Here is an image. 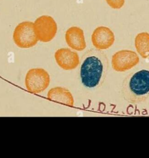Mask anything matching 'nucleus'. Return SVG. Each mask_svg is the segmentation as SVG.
Listing matches in <instances>:
<instances>
[{"mask_svg": "<svg viewBox=\"0 0 149 158\" xmlns=\"http://www.w3.org/2000/svg\"><path fill=\"white\" fill-rule=\"evenodd\" d=\"M109 67V60L102 50L91 48L82 56L79 75L83 85L88 89H96L104 82Z\"/></svg>", "mask_w": 149, "mask_h": 158, "instance_id": "obj_1", "label": "nucleus"}, {"mask_svg": "<svg viewBox=\"0 0 149 158\" xmlns=\"http://www.w3.org/2000/svg\"><path fill=\"white\" fill-rule=\"evenodd\" d=\"M121 93L129 103L145 101L149 96V70L142 69L129 73L122 81Z\"/></svg>", "mask_w": 149, "mask_h": 158, "instance_id": "obj_2", "label": "nucleus"}, {"mask_svg": "<svg viewBox=\"0 0 149 158\" xmlns=\"http://www.w3.org/2000/svg\"><path fill=\"white\" fill-rule=\"evenodd\" d=\"M14 43L20 48H29L37 44V38L34 23L30 21H24L19 23L13 32Z\"/></svg>", "mask_w": 149, "mask_h": 158, "instance_id": "obj_3", "label": "nucleus"}, {"mask_svg": "<svg viewBox=\"0 0 149 158\" xmlns=\"http://www.w3.org/2000/svg\"><path fill=\"white\" fill-rule=\"evenodd\" d=\"M50 81V75L45 70L41 68L31 69L26 74L25 85L29 91L38 94L47 88Z\"/></svg>", "mask_w": 149, "mask_h": 158, "instance_id": "obj_4", "label": "nucleus"}, {"mask_svg": "<svg viewBox=\"0 0 149 158\" xmlns=\"http://www.w3.org/2000/svg\"><path fill=\"white\" fill-rule=\"evenodd\" d=\"M34 23L39 41L47 43L54 38L57 31V25L52 17L47 15H41Z\"/></svg>", "mask_w": 149, "mask_h": 158, "instance_id": "obj_5", "label": "nucleus"}, {"mask_svg": "<svg viewBox=\"0 0 149 158\" xmlns=\"http://www.w3.org/2000/svg\"><path fill=\"white\" fill-rule=\"evenodd\" d=\"M139 61V57L135 51L122 49L113 54L111 65L115 71L125 72L137 65Z\"/></svg>", "mask_w": 149, "mask_h": 158, "instance_id": "obj_6", "label": "nucleus"}, {"mask_svg": "<svg viewBox=\"0 0 149 158\" xmlns=\"http://www.w3.org/2000/svg\"><path fill=\"white\" fill-rule=\"evenodd\" d=\"M91 41L94 47L99 50L109 48L115 41L112 31L108 27L101 26L97 27L93 32Z\"/></svg>", "mask_w": 149, "mask_h": 158, "instance_id": "obj_7", "label": "nucleus"}, {"mask_svg": "<svg viewBox=\"0 0 149 158\" xmlns=\"http://www.w3.org/2000/svg\"><path fill=\"white\" fill-rule=\"evenodd\" d=\"M55 60L60 68L65 70H73L79 64L78 53L68 48H61L55 53Z\"/></svg>", "mask_w": 149, "mask_h": 158, "instance_id": "obj_8", "label": "nucleus"}, {"mask_svg": "<svg viewBox=\"0 0 149 158\" xmlns=\"http://www.w3.org/2000/svg\"><path fill=\"white\" fill-rule=\"evenodd\" d=\"M65 40L68 46L76 51H83L86 47L84 31L78 27H71L66 30Z\"/></svg>", "mask_w": 149, "mask_h": 158, "instance_id": "obj_9", "label": "nucleus"}, {"mask_svg": "<svg viewBox=\"0 0 149 158\" xmlns=\"http://www.w3.org/2000/svg\"><path fill=\"white\" fill-rule=\"evenodd\" d=\"M47 98L52 101L73 106L74 99L71 92L66 88L56 86L50 89L47 94Z\"/></svg>", "mask_w": 149, "mask_h": 158, "instance_id": "obj_10", "label": "nucleus"}, {"mask_svg": "<svg viewBox=\"0 0 149 158\" xmlns=\"http://www.w3.org/2000/svg\"><path fill=\"white\" fill-rule=\"evenodd\" d=\"M135 47L137 52L143 59H149V33L142 32L135 38Z\"/></svg>", "mask_w": 149, "mask_h": 158, "instance_id": "obj_11", "label": "nucleus"}, {"mask_svg": "<svg viewBox=\"0 0 149 158\" xmlns=\"http://www.w3.org/2000/svg\"><path fill=\"white\" fill-rule=\"evenodd\" d=\"M107 4L113 9H120L125 3V0H106Z\"/></svg>", "mask_w": 149, "mask_h": 158, "instance_id": "obj_12", "label": "nucleus"}]
</instances>
